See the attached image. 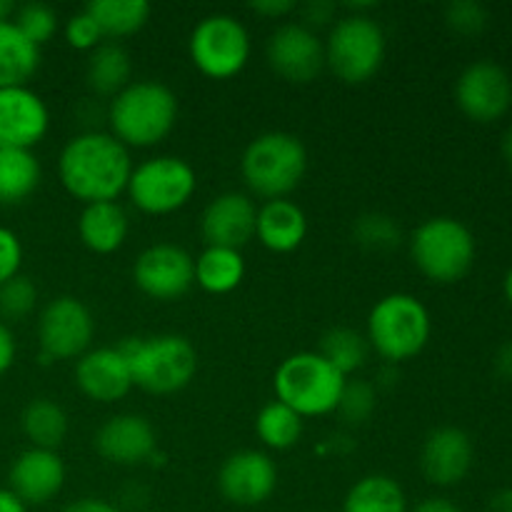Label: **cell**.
Wrapping results in <instances>:
<instances>
[{"mask_svg":"<svg viewBox=\"0 0 512 512\" xmlns=\"http://www.w3.org/2000/svg\"><path fill=\"white\" fill-rule=\"evenodd\" d=\"M130 173V150L110 133L88 130L70 138L60 150V183L83 205L115 203L128 190Z\"/></svg>","mask_w":512,"mask_h":512,"instance_id":"1","label":"cell"},{"mask_svg":"<svg viewBox=\"0 0 512 512\" xmlns=\"http://www.w3.org/2000/svg\"><path fill=\"white\" fill-rule=\"evenodd\" d=\"M178 120V98L158 80H133L110 98L108 123L125 148H153L170 135Z\"/></svg>","mask_w":512,"mask_h":512,"instance_id":"2","label":"cell"},{"mask_svg":"<svg viewBox=\"0 0 512 512\" xmlns=\"http://www.w3.org/2000/svg\"><path fill=\"white\" fill-rule=\"evenodd\" d=\"M118 350L128 360L135 388L150 395L178 393L198 373V350L185 335L125 338Z\"/></svg>","mask_w":512,"mask_h":512,"instance_id":"3","label":"cell"},{"mask_svg":"<svg viewBox=\"0 0 512 512\" xmlns=\"http://www.w3.org/2000/svg\"><path fill=\"white\" fill-rule=\"evenodd\" d=\"M308 170L303 140L285 130H268L248 143L240 158V173L250 193L280 200L293 193Z\"/></svg>","mask_w":512,"mask_h":512,"instance_id":"4","label":"cell"},{"mask_svg":"<svg viewBox=\"0 0 512 512\" xmlns=\"http://www.w3.org/2000/svg\"><path fill=\"white\" fill-rule=\"evenodd\" d=\"M345 378L335 370L320 353H295L285 358L275 370V395L283 405L300 415V418H318L338 410L343 395Z\"/></svg>","mask_w":512,"mask_h":512,"instance_id":"5","label":"cell"},{"mask_svg":"<svg viewBox=\"0 0 512 512\" xmlns=\"http://www.w3.org/2000/svg\"><path fill=\"white\" fill-rule=\"evenodd\" d=\"M430 313L415 295L390 293L368 315V345L390 365L423 353L430 340Z\"/></svg>","mask_w":512,"mask_h":512,"instance_id":"6","label":"cell"},{"mask_svg":"<svg viewBox=\"0 0 512 512\" xmlns=\"http://www.w3.org/2000/svg\"><path fill=\"white\" fill-rule=\"evenodd\" d=\"M410 255L428 280L455 283L473 268L475 238L460 220L438 215L420 223L410 235Z\"/></svg>","mask_w":512,"mask_h":512,"instance_id":"7","label":"cell"},{"mask_svg":"<svg viewBox=\"0 0 512 512\" xmlns=\"http://www.w3.org/2000/svg\"><path fill=\"white\" fill-rule=\"evenodd\" d=\"M325 65L348 85L368 83L385 60V33L370 15H343L325 40Z\"/></svg>","mask_w":512,"mask_h":512,"instance_id":"8","label":"cell"},{"mask_svg":"<svg viewBox=\"0 0 512 512\" xmlns=\"http://www.w3.org/2000/svg\"><path fill=\"white\" fill-rule=\"evenodd\" d=\"M198 188V175L188 160L178 155H155L133 165L128 180V198L148 215H168L185 208Z\"/></svg>","mask_w":512,"mask_h":512,"instance_id":"9","label":"cell"},{"mask_svg":"<svg viewBox=\"0 0 512 512\" xmlns=\"http://www.w3.org/2000/svg\"><path fill=\"white\" fill-rule=\"evenodd\" d=\"M188 50L193 65L205 78L228 80L248 65L250 33L233 15L213 13L195 25Z\"/></svg>","mask_w":512,"mask_h":512,"instance_id":"10","label":"cell"},{"mask_svg":"<svg viewBox=\"0 0 512 512\" xmlns=\"http://www.w3.org/2000/svg\"><path fill=\"white\" fill-rule=\"evenodd\" d=\"M93 335V313L83 300L73 295H60L40 310L38 340L43 350V363L80 358L88 353Z\"/></svg>","mask_w":512,"mask_h":512,"instance_id":"11","label":"cell"},{"mask_svg":"<svg viewBox=\"0 0 512 512\" xmlns=\"http://www.w3.org/2000/svg\"><path fill=\"white\" fill-rule=\"evenodd\" d=\"M133 280L148 298L178 300L193 288L195 258L173 243H155L138 255L133 265Z\"/></svg>","mask_w":512,"mask_h":512,"instance_id":"12","label":"cell"},{"mask_svg":"<svg viewBox=\"0 0 512 512\" xmlns=\"http://www.w3.org/2000/svg\"><path fill=\"white\" fill-rule=\"evenodd\" d=\"M458 108L475 123H493L508 113L512 103V80L493 60H478L460 73L455 83Z\"/></svg>","mask_w":512,"mask_h":512,"instance_id":"13","label":"cell"},{"mask_svg":"<svg viewBox=\"0 0 512 512\" xmlns=\"http://www.w3.org/2000/svg\"><path fill=\"white\" fill-rule=\"evenodd\" d=\"M268 63L290 83H310L325 68V45L313 28L283 23L268 38Z\"/></svg>","mask_w":512,"mask_h":512,"instance_id":"14","label":"cell"},{"mask_svg":"<svg viewBox=\"0 0 512 512\" xmlns=\"http://www.w3.org/2000/svg\"><path fill=\"white\" fill-rule=\"evenodd\" d=\"M278 488V468L263 450H238L220 465L218 490L238 508H255Z\"/></svg>","mask_w":512,"mask_h":512,"instance_id":"15","label":"cell"},{"mask_svg":"<svg viewBox=\"0 0 512 512\" xmlns=\"http://www.w3.org/2000/svg\"><path fill=\"white\" fill-rule=\"evenodd\" d=\"M50 113L28 85L0 88V150H33L45 138Z\"/></svg>","mask_w":512,"mask_h":512,"instance_id":"16","label":"cell"},{"mask_svg":"<svg viewBox=\"0 0 512 512\" xmlns=\"http://www.w3.org/2000/svg\"><path fill=\"white\" fill-rule=\"evenodd\" d=\"M473 440L465 430L443 425L428 433L423 450H420V468L433 485L450 488L465 480L473 468Z\"/></svg>","mask_w":512,"mask_h":512,"instance_id":"17","label":"cell"},{"mask_svg":"<svg viewBox=\"0 0 512 512\" xmlns=\"http://www.w3.org/2000/svg\"><path fill=\"white\" fill-rule=\"evenodd\" d=\"M158 448L155 430L143 415L120 413L105 420L95 433V450L103 460L115 465H140L150 460Z\"/></svg>","mask_w":512,"mask_h":512,"instance_id":"18","label":"cell"},{"mask_svg":"<svg viewBox=\"0 0 512 512\" xmlns=\"http://www.w3.org/2000/svg\"><path fill=\"white\" fill-rule=\"evenodd\" d=\"M75 385L95 403H118L133 388L128 360L118 348L88 350L75 363Z\"/></svg>","mask_w":512,"mask_h":512,"instance_id":"19","label":"cell"},{"mask_svg":"<svg viewBox=\"0 0 512 512\" xmlns=\"http://www.w3.org/2000/svg\"><path fill=\"white\" fill-rule=\"evenodd\" d=\"M258 208L245 193H223L203 210L200 230L208 245L240 250L255 235Z\"/></svg>","mask_w":512,"mask_h":512,"instance_id":"20","label":"cell"},{"mask_svg":"<svg viewBox=\"0 0 512 512\" xmlns=\"http://www.w3.org/2000/svg\"><path fill=\"white\" fill-rule=\"evenodd\" d=\"M8 483L25 505H45L63 490L65 465L55 450L30 448L13 460Z\"/></svg>","mask_w":512,"mask_h":512,"instance_id":"21","label":"cell"},{"mask_svg":"<svg viewBox=\"0 0 512 512\" xmlns=\"http://www.w3.org/2000/svg\"><path fill=\"white\" fill-rule=\"evenodd\" d=\"M308 235V218L293 200H268L258 208L255 238L273 253H293Z\"/></svg>","mask_w":512,"mask_h":512,"instance_id":"22","label":"cell"},{"mask_svg":"<svg viewBox=\"0 0 512 512\" xmlns=\"http://www.w3.org/2000/svg\"><path fill=\"white\" fill-rule=\"evenodd\" d=\"M78 235L85 248L93 253H115L128 238V213L120 203L85 205L78 218Z\"/></svg>","mask_w":512,"mask_h":512,"instance_id":"23","label":"cell"},{"mask_svg":"<svg viewBox=\"0 0 512 512\" xmlns=\"http://www.w3.org/2000/svg\"><path fill=\"white\" fill-rule=\"evenodd\" d=\"M40 68V48L30 43L13 20L0 23V88H20Z\"/></svg>","mask_w":512,"mask_h":512,"instance_id":"24","label":"cell"},{"mask_svg":"<svg viewBox=\"0 0 512 512\" xmlns=\"http://www.w3.org/2000/svg\"><path fill=\"white\" fill-rule=\"evenodd\" d=\"M245 278V258L240 250L208 245L195 258V283L210 295L233 293Z\"/></svg>","mask_w":512,"mask_h":512,"instance_id":"25","label":"cell"},{"mask_svg":"<svg viewBox=\"0 0 512 512\" xmlns=\"http://www.w3.org/2000/svg\"><path fill=\"white\" fill-rule=\"evenodd\" d=\"M85 78L88 85L98 95H118L120 90L128 88L133 83V63H130V53L120 43L110 40V43H100L98 48L90 53L88 68H85Z\"/></svg>","mask_w":512,"mask_h":512,"instance_id":"26","label":"cell"},{"mask_svg":"<svg viewBox=\"0 0 512 512\" xmlns=\"http://www.w3.org/2000/svg\"><path fill=\"white\" fill-rule=\"evenodd\" d=\"M343 512H408V498L390 475L373 473L360 478L343 500Z\"/></svg>","mask_w":512,"mask_h":512,"instance_id":"27","label":"cell"},{"mask_svg":"<svg viewBox=\"0 0 512 512\" xmlns=\"http://www.w3.org/2000/svg\"><path fill=\"white\" fill-rule=\"evenodd\" d=\"M40 160L33 150H0V205H20L40 185Z\"/></svg>","mask_w":512,"mask_h":512,"instance_id":"28","label":"cell"},{"mask_svg":"<svg viewBox=\"0 0 512 512\" xmlns=\"http://www.w3.org/2000/svg\"><path fill=\"white\" fill-rule=\"evenodd\" d=\"M98 28L103 30V38H128L145 28L150 20L148 0H93L85 5Z\"/></svg>","mask_w":512,"mask_h":512,"instance_id":"29","label":"cell"},{"mask_svg":"<svg viewBox=\"0 0 512 512\" xmlns=\"http://www.w3.org/2000/svg\"><path fill=\"white\" fill-rule=\"evenodd\" d=\"M20 425L33 448L40 450H58L68 435V415L58 403L48 398L30 400L25 405Z\"/></svg>","mask_w":512,"mask_h":512,"instance_id":"30","label":"cell"},{"mask_svg":"<svg viewBox=\"0 0 512 512\" xmlns=\"http://www.w3.org/2000/svg\"><path fill=\"white\" fill-rule=\"evenodd\" d=\"M255 433L270 450H288L303 435V418L280 400L265 405L255 418Z\"/></svg>","mask_w":512,"mask_h":512,"instance_id":"31","label":"cell"},{"mask_svg":"<svg viewBox=\"0 0 512 512\" xmlns=\"http://www.w3.org/2000/svg\"><path fill=\"white\" fill-rule=\"evenodd\" d=\"M320 355L333 365L335 370L348 378L358 368H363L368 358V340L353 328H330L320 340Z\"/></svg>","mask_w":512,"mask_h":512,"instance_id":"32","label":"cell"},{"mask_svg":"<svg viewBox=\"0 0 512 512\" xmlns=\"http://www.w3.org/2000/svg\"><path fill=\"white\" fill-rule=\"evenodd\" d=\"M355 243L363 248L375 250H393L400 245V228L390 215L383 213H365L355 220L353 225Z\"/></svg>","mask_w":512,"mask_h":512,"instance_id":"33","label":"cell"},{"mask_svg":"<svg viewBox=\"0 0 512 512\" xmlns=\"http://www.w3.org/2000/svg\"><path fill=\"white\" fill-rule=\"evenodd\" d=\"M15 25L20 33L40 48L58 33V13L45 3H25L15 10Z\"/></svg>","mask_w":512,"mask_h":512,"instance_id":"34","label":"cell"},{"mask_svg":"<svg viewBox=\"0 0 512 512\" xmlns=\"http://www.w3.org/2000/svg\"><path fill=\"white\" fill-rule=\"evenodd\" d=\"M38 303V288L25 275H15L0 285V315L8 320H20L30 315Z\"/></svg>","mask_w":512,"mask_h":512,"instance_id":"35","label":"cell"},{"mask_svg":"<svg viewBox=\"0 0 512 512\" xmlns=\"http://www.w3.org/2000/svg\"><path fill=\"white\" fill-rule=\"evenodd\" d=\"M375 405H378V395H375L373 385L365 380H355V383H345L338 413L348 425H363L375 413Z\"/></svg>","mask_w":512,"mask_h":512,"instance_id":"36","label":"cell"},{"mask_svg":"<svg viewBox=\"0 0 512 512\" xmlns=\"http://www.w3.org/2000/svg\"><path fill=\"white\" fill-rule=\"evenodd\" d=\"M488 8L478 0H455L445 8V23L460 35H478L488 25Z\"/></svg>","mask_w":512,"mask_h":512,"instance_id":"37","label":"cell"},{"mask_svg":"<svg viewBox=\"0 0 512 512\" xmlns=\"http://www.w3.org/2000/svg\"><path fill=\"white\" fill-rule=\"evenodd\" d=\"M65 40H68L70 48L93 53L103 43V30L98 28L88 10H80V13L70 15V20L65 23Z\"/></svg>","mask_w":512,"mask_h":512,"instance_id":"38","label":"cell"},{"mask_svg":"<svg viewBox=\"0 0 512 512\" xmlns=\"http://www.w3.org/2000/svg\"><path fill=\"white\" fill-rule=\"evenodd\" d=\"M23 265V245L10 228H0V285L20 275Z\"/></svg>","mask_w":512,"mask_h":512,"instance_id":"39","label":"cell"},{"mask_svg":"<svg viewBox=\"0 0 512 512\" xmlns=\"http://www.w3.org/2000/svg\"><path fill=\"white\" fill-rule=\"evenodd\" d=\"M335 13H338V5L328 3V0H310L303 5V25L313 28V25H328L333 23Z\"/></svg>","mask_w":512,"mask_h":512,"instance_id":"40","label":"cell"},{"mask_svg":"<svg viewBox=\"0 0 512 512\" xmlns=\"http://www.w3.org/2000/svg\"><path fill=\"white\" fill-rule=\"evenodd\" d=\"M250 8L260 15H268V18H283V15L293 13L298 5H295L293 0H258V3H253Z\"/></svg>","mask_w":512,"mask_h":512,"instance_id":"41","label":"cell"},{"mask_svg":"<svg viewBox=\"0 0 512 512\" xmlns=\"http://www.w3.org/2000/svg\"><path fill=\"white\" fill-rule=\"evenodd\" d=\"M15 363V338L5 323H0V375L8 373Z\"/></svg>","mask_w":512,"mask_h":512,"instance_id":"42","label":"cell"},{"mask_svg":"<svg viewBox=\"0 0 512 512\" xmlns=\"http://www.w3.org/2000/svg\"><path fill=\"white\" fill-rule=\"evenodd\" d=\"M60 512H120L113 503L100 498H80L75 503H68Z\"/></svg>","mask_w":512,"mask_h":512,"instance_id":"43","label":"cell"},{"mask_svg":"<svg viewBox=\"0 0 512 512\" xmlns=\"http://www.w3.org/2000/svg\"><path fill=\"white\" fill-rule=\"evenodd\" d=\"M495 373H498V378L512 383V340L500 345V350L495 353Z\"/></svg>","mask_w":512,"mask_h":512,"instance_id":"44","label":"cell"},{"mask_svg":"<svg viewBox=\"0 0 512 512\" xmlns=\"http://www.w3.org/2000/svg\"><path fill=\"white\" fill-rule=\"evenodd\" d=\"M410 512H463V510L448 498H425L420 500V503Z\"/></svg>","mask_w":512,"mask_h":512,"instance_id":"45","label":"cell"},{"mask_svg":"<svg viewBox=\"0 0 512 512\" xmlns=\"http://www.w3.org/2000/svg\"><path fill=\"white\" fill-rule=\"evenodd\" d=\"M0 512H28V505L10 488H0Z\"/></svg>","mask_w":512,"mask_h":512,"instance_id":"46","label":"cell"},{"mask_svg":"<svg viewBox=\"0 0 512 512\" xmlns=\"http://www.w3.org/2000/svg\"><path fill=\"white\" fill-rule=\"evenodd\" d=\"M488 512H512V488H503L488 500Z\"/></svg>","mask_w":512,"mask_h":512,"instance_id":"47","label":"cell"},{"mask_svg":"<svg viewBox=\"0 0 512 512\" xmlns=\"http://www.w3.org/2000/svg\"><path fill=\"white\" fill-rule=\"evenodd\" d=\"M15 13V5L10 0H0V23L3 20H10V15Z\"/></svg>","mask_w":512,"mask_h":512,"instance_id":"48","label":"cell"},{"mask_svg":"<svg viewBox=\"0 0 512 512\" xmlns=\"http://www.w3.org/2000/svg\"><path fill=\"white\" fill-rule=\"evenodd\" d=\"M503 153H505V160L512 165V125L508 128V133H505L503 138Z\"/></svg>","mask_w":512,"mask_h":512,"instance_id":"49","label":"cell"},{"mask_svg":"<svg viewBox=\"0 0 512 512\" xmlns=\"http://www.w3.org/2000/svg\"><path fill=\"white\" fill-rule=\"evenodd\" d=\"M505 298H508V303L512 305V268L508 270V275H505Z\"/></svg>","mask_w":512,"mask_h":512,"instance_id":"50","label":"cell"}]
</instances>
